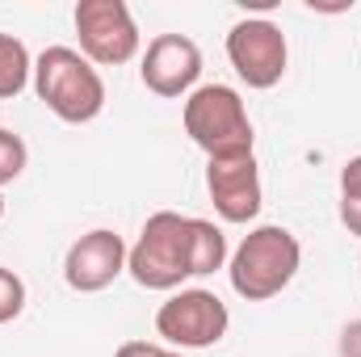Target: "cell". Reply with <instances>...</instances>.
Segmentation results:
<instances>
[{
    "label": "cell",
    "mask_w": 361,
    "mask_h": 357,
    "mask_svg": "<svg viewBox=\"0 0 361 357\" xmlns=\"http://www.w3.org/2000/svg\"><path fill=\"white\" fill-rule=\"evenodd\" d=\"M34 92L59 122H92L105 109V80L72 47H47L34 59Z\"/></svg>",
    "instance_id": "cell-1"
},
{
    "label": "cell",
    "mask_w": 361,
    "mask_h": 357,
    "mask_svg": "<svg viewBox=\"0 0 361 357\" xmlns=\"http://www.w3.org/2000/svg\"><path fill=\"white\" fill-rule=\"evenodd\" d=\"M302 265V244L294 231L277 227V223H265L257 231L244 236V244L231 253V290L248 303H265L273 294H281L294 273Z\"/></svg>",
    "instance_id": "cell-2"
},
{
    "label": "cell",
    "mask_w": 361,
    "mask_h": 357,
    "mask_svg": "<svg viewBox=\"0 0 361 357\" xmlns=\"http://www.w3.org/2000/svg\"><path fill=\"white\" fill-rule=\"evenodd\" d=\"M185 135L210 156H244L252 152V118L244 97L231 85H197L185 97Z\"/></svg>",
    "instance_id": "cell-3"
},
{
    "label": "cell",
    "mask_w": 361,
    "mask_h": 357,
    "mask_svg": "<svg viewBox=\"0 0 361 357\" xmlns=\"http://www.w3.org/2000/svg\"><path fill=\"white\" fill-rule=\"evenodd\" d=\"M126 269L143 290H177L189 277V219L156 210L126 253Z\"/></svg>",
    "instance_id": "cell-4"
},
{
    "label": "cell",
    "mask_w": 361,
    "mask_h": 357,
    "mask_svg": "<svg viewBox=\"0 0 361 357\" xmlns=\"http://www.w3.org/2000/svg\"><path fill=\"white\" fill-rule=\"evenodd\" d=\"M76 34L80 55L92 68H122L139 55V25L126 8V0H80L76 4Z\"/></svg>",
    "instance_id": "cell-5"
},
{
    "label": "cell",
    "mask_w": 361,
    "mask_h": 357,
    "mask_svg": "<svg viewBox=\"0 0 361 357\" xmlns=\"http://www.w3.org/2000/svg\"><path fill=\"white\" fill-rule=\"evenodd\" d=\"M227 328H231L227 303L214 290H202V286L177 290L156 311V332L177 349H210L227 337Z\"/></svg>",
    "instance_id": "cell-6"
},
{
    "label": "cell",
    "mask_w": 361,
    "mask_h": 357,
    "mask_svg": "<svg viewBox=\"0 0 361 357\" xmlns=\"http://www.w3.org/2000/svg\"><path fill=\"white\" fill-rule=\"evenodd\" d=\"M227 59H231L235 76L248 89H273V85H281L286 59H290L281 25H273L269 17L235 21L231 34H227Z\"/></svg>",
    "instance_id": "cell-7"
},
{
    "label": "cell",
    "mask_w": 361,
    "mask_h": 357,
    "mask_svg": "<svg viewBox=\"0 0 361 357\" xmlns=\"http://www.w3.org/2000/svg\"><path fill=\"white\" fill-rule=\"evenodd\" d=\"M206 193L227 223H252L261 214V169L257 156H219L206 164Z\"/></svg>",
    "instance_id": "cell-8"
},
{
    "label": "cell",
    "mask_w": 361,
    "mask_h": 357,
    "mask_svg": "<svg viewBox=\"0 0 361 357\" xmlns=\"http://www.w3.org/2000/svg\"><path fill=\"white\" fill-rule=\"evenodd\" d=\"M147 92L156 97H185L197 89L202 76V51L193 38L185 34H156L143 51V68H139Z\"/></svg>",
    "instance_id": "cell-9"
},
{
    "label": "cell",
    "mask_w": 361,
    "mask_h": 357,
    "mask_svg": "<svg viewBox=\"0 0 361 357\" xmlns=\"http://www.w3.org/2000/svg\"><path fill=\"white\" fill-rule=\"evenodd\" d=\"M126 253L130 248L122 244L118 231H109V227L85 231L68 248V257H63V282L76 294H97V290H105V286L118 282V273L126 269Z\"/></svg>",
    "instance_id": "cell-10"
},
{
    "label": "cell",
    "mask_w": 361,
    "mask_h": 357,
    "mask_svg": "<svg viewBox=\"0 0 361 357\" xmlns=\"http://www.w3.org/2000/svg\"><path fill=\"white\" fill-rule=\"evenodd\" d=\"M227 265V236L210 219H189V277H210Z\"/></svg>",
    "instance_id": "cell-11"
},
{
    "label": "cell",
    "mask_w": 361,
    "mask_h": 357,
    "mask_svg": "<svg viewBox=\"0 0 361 357\" xmlns=\"http://www.w3.org/2000/svg\"><path fill=\"white\" fill-rule=\"evenodd\" d=\"M30 76H34V59H30L25 42L13 34H0V101H13L30 85Z\"/></svg>",
    "instance_id": "cell-12"
},
{
    "label": "cell",
    "mask_w": 361,
    "mask_h": 357,
    "mask_svg": "<svg viewBox=\"0 0 361 357\" xmlns=\"http://www.w3.org/2000/svg\"><path fill=\"white\" fill-rule=\"evenodd\" d=\"M25 160H30L25 139L0 126V185H8V181L21 177V173H25Z\"/></svg>",
    "instance_id": "cell-13"
},
{
    "label": "cell",
    "mask_w": 361,
    "mask_h": 357,
    "mask_svg": "<svg viewBox=\"0 0 361 357\" xmlns=\"http://www.w3.org/2000/svg\"><path fill=\"white\" fill-rule=\"evenodd\" d=\"M25 311V282L0 265V324H13Z\"/></svg>",
    "instance_id": "cell-14"
},
{
    "label": "cell",
    "mask_w": 361,
    "mask_h": 357,
    "mask_svg": "<svg viewBox=\"0 0 361 357\" xmlns=\"http://www.w3.org/2000/svg\"><path fill=\"white\" fill-rule=\"evenodd\" d=\"M341 198H361V152L341 169Z\"/></svg>",
    "instance_id": "cell-15"
},
{
    "label": "cell",
    "mask_w": 361,
    "mask_h": 357,
    "mask_svg": "<svg viewBox=\"0 0 361 357\" xmlns=\"http://www.w3.org/2000/svg\"><path fill=\"white\" fill-rule=\"evenodd\" d=\"M341 223L349 227V236L361 240V198H341Z\"/></svg>",
    "instance_id": "cell-16"
},
{
    "label": "cell",
    "mask_w": 361,
    "mask_h": 357,
    "mask_svg": "<svg viewBox=\"0 0 361 357\" xmlns=\"http://www.w3.org/2000/svg\"><path fill=\"white\" fill-rule=\"evenodd\" d=\"M341 357H361V320H353L341 332Z\"/></svg>",
    "instance_id": "cell-17"
},
{
    "label": "cell",
    "mask_w": 361,
    "mask_h": 357,
    "mask_svg": "<svg viewBox=\"0 0 361 357\" xmlns=\"http://www.w3.org/2000/svg\"><path fill=\"white\" fill-rule=\"evenodd\" d=\"M160 353H164V349H160V345H152V341H126L114 357H160Z\"/></svg>",
    "instance_id": "cell-18"
},
{
    "label": "cell",
    "mask_w": 361,
    "mask_h": 357,
    "mask_svg": "<svg viewBox=\"0 0 361 357\" xmlns=\"http://www.w3.org/2000/svg\"><path fill=\"white\" fill-rule=\"evenodd\" d=\"M160 357H185V353H177V349H164V353H160Z\"/></svg>",
    "instance_id": "cell-19"
},
{
    "label": "cell",
    "mask_w": 361,
    "mask_h": 357,
    "mask_svg": "<svg viewBox=\"0 0 361 357\" xmlns=\"http://www.w3.org/2000/svg\"><path fill=\"white\" fill-rule=\"evenodd\" d=\"M0 219H4V198H0Z\"/></svg>",
    "instance_id": "cell-20"
}]
</instances>
